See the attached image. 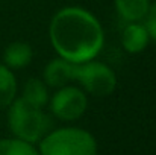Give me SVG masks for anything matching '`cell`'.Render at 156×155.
Segmentation results:
<instances>
[{"mask_svg":"<svg viewBox=\"0 0 156 155\" xmlns=\"http://www.w3.org/2000/svg\"><path fill=\"white\" fill-rule=\"evenodd\" d=\"M49 38L59 58L71 64L96 59L105 44L100 21L90 11L79 6L62 8L53 15Z\"/></svg>","mask_w":156,"mask_h":155,"instance_id":"1","label":"cell"},{"mask_svg":"<svg viewBox=\"0 0 156 155\" xmlns=\"http://www.w3.org/2000/svg\"><path fill=\"white\" fill-rule=\"evenodd\" d=\"M8 123L12 134L27 143L40 142L49 131V117L43 113V108L34 106L23 98H15L9 105Z\"/></svg>","mask_w":156,"mask_h":155,"instance_id":"2","label":"cell"},{"mask_svg":"<svg viewBox=\"0 0 156 155\" xmlns=\"http://www.w3.org/2000/svg\"><path fill=\"white\" fill-rule=\"evenodd\" d=\"M40 155H97V142L85 129L61 128L40 140Z\"/></svg>","mask_w":156,"mask_h":155,"instance_id":"3","label":"cell"},{"mask_svg":"<svg viewBox=\"0 0 156 155\" xmlns=\"http://www.w3.org/2000/svg\"><path fill=\"white\" fill-rule=\"evenodd\" d=\"M74 81H77L83 91L105 98L114 93L117 87V76L114 70L99 61H88L82 64H74Z\"/></svg>","mask_w":156,"mask_h":155,"instance_id":"4","label":"cell"},{"mask_svg":"<svg viewBox=\"0 0 156 155\" xmlns=\"http://www.w3.org/2000/svg\"><path fill=\"white\" fill-rule=\"evenodd\" d=\"M88 108V98L80 87L65 85L56 88L50 99L52 113L64 122H74L80 119Z\"/></svg>","mask_w":156,"mask_h":155,"instance_id":"5","label":"cell"},{"mask_svg":"<svg viewBox=\"0 0 156 155\" xmlns=\"http://www.w3.org/2000/svg\"><path fill=\"white\" fill-rule=\"evenodd\" d=\"M43 81L47 87L53 88H61L68 85L70 82L74 81V64L62 58H55L44 67Z\"/></svg>","mask_w":156,"mask_h":155,"instance_id":"6","label":"cell"},{"mask_svg":"<svg viewBox=\"0 0 156 155\" xmlns=\"http://www.w3.org/2000/svg\"><path fill=\"white\" fill-rule=\"evenodd\" d=\"M150 43L149 32L141 21L127 23L121 31L123 49L129 53H141Z\"/></svg>","mask_w":156,"mask_h":155,"instance_id":"7","label":"cell"},{"mask_svg":"<svg viewBox=\"0 0 156 155\" xmlns=\"http://www.w3.org/2000/svg\"><path fill=\"white\" fill-rule=\"evenodd\" d=\"M34 56L32 47L23 41H14L3 52V62L8 68H23L30 64Z\"/></svg>","mask_w":156,"mask_h":155,"instance_id":"8","label":"cell"},{"mask_svg":"<svg viewBox=\"0 0 156 155\" xmlns=\"http://www.w3.org/2000/svg\"><path fill=\"white\" fill-rule=\"evenodd\" d=\"M118 15L126 23L141 21L149 12L150 0H114Z\"/></svg>","mask_w":156,"mask_h":155,"instance_id":"9","label":"cell"},{"mask_svg":"<svg viewBox=\"0 0 156 155\" xmlns=\"http://www.w3.org/2000/svg\"><path fill=\"white\" fill-rule=\"evenodd\" d=\"M21 98L26 102L32 103L34 106L38 108H44L46 103L49 102V91H47V85L44 84V81L32 78L27 79L24 87H23V94Z\"/></svg>","mask_w":156,"mask_h":155,"instance_id":"10","label":"cell"},{"mask_svg":"<svg viewBox=\"0 0 156 155\" xmlns=\"http://www.w3.org/2000/svg\"><path fill=\"white\" fill-rule=\"evenodd\" d=\"M17 96V79L11 68L0 64V108H6Z\"/></svg>","mask_w":156,"mask_h":155,"instance_id":"11","label":"cell"},{"mask_svg":"<svg viewBox=\"0 0 156 155\" xmlns=\"http://www.w3.org/2000/svg\"><path fill=\"white\" fill-rule=\"evenodd\" d=\"M0 155H40L32 143L20 138L0 140Z\"/></svg>","mask_w":156,"mask_h":155,"instance_id":"12","label":"cell"},{"mask_svg":"<svg viewBox=\"0 0 156 155\" xmlns=\"http://www.w3.org/2000/svg\"><path fill=\"white\" fill-rule=\"evenodd\" d=\"M144 20H146V21H144V26H146V29H147V32H149L150 40L156 41V2L150 5L149 12H147V15L144 17Z\"/></svg>","mask_w":156,"mask_h":155,"instance_id":"13","label":"cell"}]
</instances>
